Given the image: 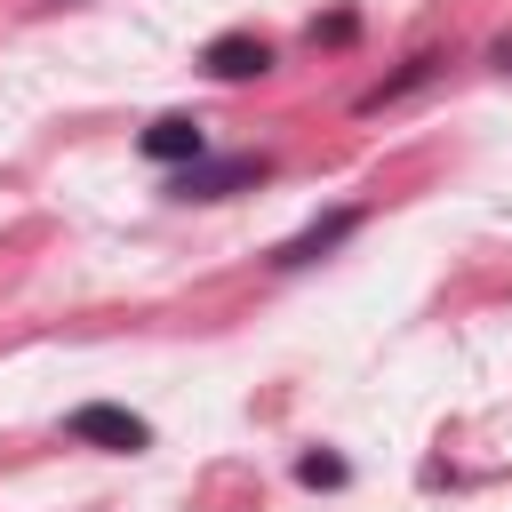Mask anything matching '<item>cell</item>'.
Here are the masks:
<instances>
[{"label": "cell", "instance_id": "cell-1", "mask_svg": "<svg viewBox=\"0 0 512 512\" xmlns=\"http://www.w3.org/2000/svg\"><path fill=\"white\" fill-rule=\"evenodd\" d=\"M264 176H272V152H208V160L176 168L168 192H176V200H232V192H248V184H264Z\"/></svg>", "mask_w": 512, "mask_h": 512}, {"label": "cell", "instance_id": "cell-2", "mask_svg": "<svg viewBox=\"0 0 512 512\" xmlns=\"http://www.w3.org/2000/svg\"><path fill=\"white\" fill-rule=\"evenodd\" d=\"M64 440L104 448V456H136V448H152V424H144L136 408H120V400H80V408L64 416Z\"/></svg>", "mask_w": 512, "mask_h": 512}, {"label": "cell", "instance_id": "cell-3", "mask_svg": "<svg viewBox=\"0 0 512 512\" xmlns=\"http://www.w3.org/2000/svg\"><path fill=\"white\" fill-rule=\"evenodd\" d=\"M200 72L224 80V88H248V80L272 72V40H264V32H216V40L200 48Z\"/></svg>", "mask_w": 512, "mask_h": 512}, {"label": "cell", "instance_id": "cell-4", "mask_svg": "<svg viewBox=\"0 0 512 512\" xmlns=\"http://www.w3.org/2000/svg\"><path fill=\"white\" fill-rule=\"evenodd\" d=\"M136 152H144L152 168H168V176H176V168L208 160V128H200L192 112H160V120H152V128L136 136Z\"/></svg>", "mask_w": 512, "mask_h": 512}, {"label": "cell", "instance_id": "cell-5", "mask_svg": "<svg viewBox=\"0 0 512 512\" xmlns=\"http://www.w3.org/2000/svg\"><path fill=\"white\" fill-rule=\"evenodd\" d=\"M352 232H360V208L344 200V208H328V216H312V224H304L296 240H280V248H272V264H280V272H296V264H320V256H328L336 240H352Z\"/></svg>", "mask_w": 512, "mask_h": 512}, {"label": "cell", "instance_id": "cell-6", "mask_svg": "<svg viewBox=\"0 0 512 512\" xmlns=\"http://www.w3.org/2000/svg\"><path fill=\"white\" fill-rule=\"evenodd\" d=\"M432 72H440V56H408V64L392 72V80H376V88H360V104H352V112H384V104H400V96H416V88H424Z\"/></svg>", "mask_w": 512, "mask_h": 512}, {"label": "cell", "instance_id": "cell-7", "mask_svg": "<svg viewBox=\"0 0 512 512\" xmlns=\"http://www.w3.org/2000/svg\"><path fill=\"white\" fill-rule=\"evenodd\" d=\"M296 480H304V488H344V480H352V464H344V456H328V448H304V456H296Z\"/></svg>", "mask_w": 512, "mask_h": 512}, {"label": "cell", "instance_id": "cell-8", "mask_svg": "<svg viewBox=\"0 0 512 512\" xmlns=\"http://www.w3.org/2000/svg\"><path fill=\"white\" fill-rule=\"evenodd\" d=\"M352 32H360V16H352V8H336V16H312V40H328V48H344Z\"/></svg>", "mask_w": 512, "mask_h": 512}, {"label": "cell", "instance_id": "cell-9", "mask_svg": "<svg viewBox=\"0 0 512 512\" xmlns=\"http://www.w3.org/2000/svg\"><path fill=\"white\" fill-rule=\"evenodd\" d=\"M488 64H504V72H512V32H504V40L488 48Z\"/></svg>", "mask_w": 512, "mask_h": 512}]
</instances>
